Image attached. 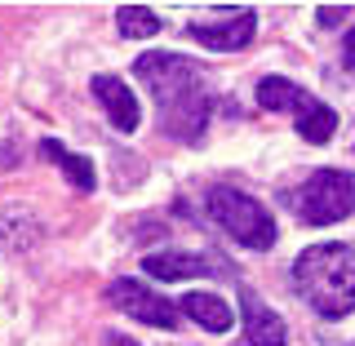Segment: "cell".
<instances>
[{
  "instance_id": "10",
  "label": "cell",
  "mask_w": 355,
  "mask_h": 346,
  "mask_svg": "<svg viewBox=\"0 0 355 346\" xmlns=\"http://www.w3.org/2000/svg\"><path fill=\"white\" fill-rule=\"evenodd\" d=\"M182 315H191L200 329H209V333H227L231 329V306L222 302L218 293H187L182 302Z\"/></svg>"
},
{
  "instance_id": "11",
  "label": "cell",
  "mask_w": 355,
  "mask_h": 346,
  "mask_svg": "<svg viewBox=\"0 0 355 346\" xmlns=\"http://www.w3.org/2000/svg\"><path fill=\"white\" fill-rule=\"evenodd\" d=\"M333 129H338V116H333V107L324 103H315V98H306L302 107H297V133H302L306 142H329L333 138Z\"/></svg>"
},
{
  "instance_id": "8",
  "label": "cell",
  "mask_w": 355,
  "mask_h": 346,
  "mask_svg": "<svg viewBox=\"0 0 355 346\" xmlns=\"http://www.w3.org/2000/svg\"><path fill=\"white\" fill-rule=\"evenodd\" d=\"M244 342L249 346H284V320L258 297H244Z\"/></svg>"
},
{
  "instance_id": "16",
  "label": "cell",
  "mask_w": 355,
  "mask_h": 346,
  "mask_svg": "<svg viewBox=\"0 0 355 346\" xmlns=\"http://www.w3.org/2000/svg\"><path fill=\"white\" fill-rule=\"evenodd\" d=\"M103 342H107V346H138L133 338H125V333H103Z\"/></svg>"
},
{
  "instance_id": "6",
  "label": "cell",
  "mask_w": 355,
  "mask_h": 346,
  "mask_svg": "<svg viewBox=\"0 0 355 346\" xmlns=\"http://www.w3.org/2000/svg\"><path fill=\"white\" fill-rule=\"evenodd\" d=\"M253 27H258V14L253 9H236V14H227V18H209V22H191L187 27V36H191L196 44H205V49H222V53H231V49H244V44L253 40Z\"/></svg>"
},
{
  "instance_id": "7",
  "label": "cell",
  "mask_w": 355,
  "mask_h": 346,
  "mask_svg": "<svg viewBox=\"0 0 355 346\" xmlns=\"http://www.w3.org/2000/svg\"><path fill=\"white\" fill-rule=\"evenodd\" d=\"M94 94H98V103L107 107L111 125L120 133L138 129V98H133V89L120 80V76H94Z\"/></svg>"
},
{
  "instance_id": "2",
  "label": "cell",
  "mask_w": 355,
  "mask_h": 346,
  "mask_svg": "<svg viewBox=\"0 0 355 346\" xmlns=\"http://www.w3.org/2000/svg\"><path fill=\"white\" fill-rule=\"evenodd\" d=\"M297 293L315 306V315L342 320L355 306V249L347 244H311L293 262Z\"/></svg>"
},
{
  "instance_id": "9",
  "label": "cell",
  "mask_w": 355,
  "mask_h": 346,
  "mask_svg": "<svg viewBox=\"0 0 355 346\" xmlns=\"http://www.w3.org/2000/svg\"><path fill=\"white\" fill-rule=\"evenodd\" d=\"M142 271L155 275V280H191V275H209V258L200 253H151L142 258Z\"/></svg>"
},
{
  "instance_id": "13",
  "label": "cell",
  "mask_w": 355,
  "mask_h": 346,
  "mask_svg": "<svg viewBox=\"0 0 355 346\" xmlns=\"http://www.w3.org/2000/svg\"><path fill=\"white\" fill-rule=\"evenodd\" d=\"M40 151H44V155H53V164H58V169L71 178L80 191H94V164H89L85 155H71L67 147H58L53 138H44V142H40Z\"/></svg>"
},
{
  "instance_id": "14",
  "label": "cell",
  "mask_w": 355,
  "mask_h": 346,
  "mask_svg": "<svg viewBox=\"0 0 355 346\" xmlns=\"http://www.w3.org/2000/svg\"><path fill=\"white\" fill-rule=\"evenodd\" d=\"M116 27H120V36H129V40H147V36L160 31V18H155V9H147V5H120Z\"/></svg>"
},
{
  "instance_id": "5",
  "label": "cell",
  "mask_w": 355,
  "mask_h": 346,
  "mask_svg": "<svg viewBox=\"0 0 355 346\" xmlns=\"http://www.w3.org/2000/svg\"><path fill=\"white\" fill-rule=\"evenodd\" d=\"M107 302L120 306L125 315H133L138 325H151V329H178V306L164 302L160 293L142 288L138 280H116L107 284Z\"/></svg>"
},
{
  "instance_id": "1",
  "label": "cell",
  "mask_w": 355,
  "mask_h": 346,
  "mask_svg": "<svg viewBox=\"0 0 355 346\" xmlns=\"http://www.w3.org/2000/svg\"><path fill=\"white\" fill-rule=\"evenodd\" d=\"M138 80L151 89L155 111H160V125L169 138L196 142L209 125V89L205 76L191 58H178V53H142L138 58Z\"/></svg>"
},
{
  "instance_id": "17",
  "label": "cell",
  "mask_w": 355,
  "mask_h": 346,
  "mask_svg": "<svg viewBox=\"0 0 355 346\" xmlns=\"http://www.w3.org/2000/svg\"><path fill=\"white\" fill-rule=\"evenodd\" d=\"M342 53H347V62L355 67V31H351V36H347V49H342Z\"/></svg>"
},
{
  "instance_id": "15",
  "label": "cell",
  "mask_w": 355,
  "mask_h": 346,
  "mask_svg": "<svg viewBox=\"0 0 355 346\" xmlns=\"http://www.w3.org/2000/svg\"><path fill=\"white\" fill-rule=\"evenodd\" d=\"M342 18H347V9H333V5H324V9H320V22H324V27H333V22H342Z\"/></svg>"
},
{
  "instance_id": "4",
  "label": "cell",
  "mask_w": 355,
  "mask_h": 346,
  "mask_svg": "<svg viewBox=\"0 0 355 346\" xmlns=\"http://www.w3.org/2000/svg\"><path fill=\"white\" fill-rule=\"evenodd\" d=\"M293 209L306 227H329L342 222L355 209V178L342 169H320L302 182V191L293 196Z\"/></svg>"
},
{
  "instance_id": "3",
  "label": "cell",
  "mask_w": 355,
  "mask_h": 346,
  "mask_svg": "<svg viewBox=\"0 0 355 346\" xmlns=\"http://www.w3.org/2000/svg\"><path fill=\"white\" fill-rule=\"evenodd\" d=\"M209 218H214L222 231H231V240H240L244 249H271L275 244L271 214L244 191H231V187L209 191Z\"/></svg>"
},
{
  "instance_id": "12",
  "label": "cell",
  "mask_w": 355,
  "mask_h": 346,
  "mask_svg": "<svg viewBox=\"0 0 355 346\" xmlns=\"http://www.w3.org/2000/svg\"><path fill=\"white\" fill-rule=\"evenodd\" d=\"M306 98H311V94H302L293 80H280V76H266V80L258 85V103H262L266 111H297Z\"/></svg>"
}]
</instances>
